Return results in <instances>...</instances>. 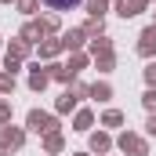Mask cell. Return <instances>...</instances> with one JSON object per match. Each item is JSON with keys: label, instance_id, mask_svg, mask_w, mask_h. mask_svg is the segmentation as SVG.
I'll return each mask as SVG.
<instances>
[{"label": "cell", "instance_id": "1", "mask_svg": "<svg viewBox=\"0 0 156 156\" xmlns=\"http://www.w3.org/2000/svg\"><path fill=\"white\" fill-rule=\"evenodd\" d=\"M47 7H55V11H73V7H80V0H44Z\"/></svg>", "mask_w": 156, "mask_h": 156}]
</instances>
